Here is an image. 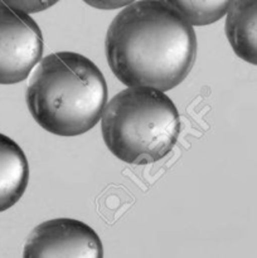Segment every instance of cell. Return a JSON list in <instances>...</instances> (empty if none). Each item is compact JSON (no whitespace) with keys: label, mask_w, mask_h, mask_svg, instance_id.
<instances>
[{"label":"cell","mask_w":257,"mask_h":258,"mask_svg":"<svg viewBox=\"0 0 257 258\" xmlns=\"http://www.w3.org/2000/svg\"><path fill=\"white\" fill-rule=\"evenodd\" d=\"M111 71L125 86L173 90L193 68V25L160 0H139L113 18L105 40Z\"/></svg>","instance_id":"cell-1"},{"label":"cell","mask_w":257,"mask_h":258,"mask_svg":"<svg viewBox=\"0 0 257 258\" xmlns=\"http://www.w3.org/2000/svg\"><path fill=\"white\" fill-rule=\"evenodd\" d=\"M107 85L97 66L75 52H57L39 60L27 88L35 122L63 138L82 135L100 121Z\"/></svg>","instance_id":"cell-2"},{"label":"cell","mask_w":257,"mask_h":258,"mask_svg":"<svg viewBox=\"0 0 257 258\" xmlns=\"http://www.w3.org/2000/svg\"><path fill=\"white\" fill-rule=\"evenodd\" d=\"M108 150L127 164L146 165L165 158L178 141L180 120L173 101L156 88L128 86L101 115Z\"/></svg>","instance_id":"cell-3"},{"label":"cell","mask_w":257,"mask_h":258,"mask_svg":"<svg viewBox=\"0 0 257 258\" xmlns=\"http://www.w3.org/2000/svg\"><path fill=\"white\" fill-rule=\"evenodd\" d=\"M43 54V35L29 14L0 7V85L24 81Z\"/></svg>","instance_id":"cell-4"},{"label":"cell","mask_w":257,"mask_h":258,"mask_svg":"<svg viewBox=\"0 0 257 258\" xmlns=\"http://www.w3.org/2000/svg\"><path fill=\"white\" fill-rule=\"evenodd\" d=\"M23 257L102 258L98 234L83 222L57 218L38 224L24 243Z\"/></svg>","instance_id":"cell-5"},{"label":"cell","mask_w":257,"mask_h":258,"mask_svg":"<svg viewBox=\"0 0 257 258\" xmlns=\"http://www.w3.org/2000/svg\"><path fill=\"white\" fill-rule=\"evenodd\" d=\"M29 179L27 156L9 136L0 134V213L19 202Z\"/></svg>","instance_id":"cell-6"},{"label":"cell","mask_w":257,"mask_h":258,"mask_svg":"<svg viewBox=\"0 0 257 258\" xmlns=\"http://www.w3.org/2000/svg\"><path fill=\"white\" fill-rule=\"evenodd\" d=\"M226 35L237 57L256 64L257 0H233L227 10Z\"/></svg>","instance_id":"cell-7"},{"label":"cell","mask_w":257,"mask_h":258,"mask_svg":"<svg viewBox=\"0 0 257 258\" xmlns=\"http://www.w3.org/2000/svg\"><path fill=\"white\" fill-rule=\"evenodd\" d=\"M193 27L213 24L226 15L233 0H160Z\"/></svg>","instance_id":"cell-8"},{"label":"cell","mask_w":257,"mask_h":258,"mask_svg":"<svg viewBox=\"0 0 257 258\" xmlns=\"http://www.w3.org/2000/svg\"><path fill=\"white\" fill-rule=\"evenodd\" d=\"M58 2L59 0H0V7L32 14V13H39L49 9Z\"/></svg>","instance_id":"cell-9"},{"label":"cell","mask_w":257,"mask_h":258,"mask_svg":"<svg viewBox=\"0 0 257 258\" xmlns=\"http://www.w3.org/2000/svg\"><path fill=\"white\" fill-rule=\"evenodd\" d=\"M83 2L90 5V7L95 8V9L113 10L126 7V5L131 4L136 0H83Z\"/></svg>","instance_id":"cell-10"}]
</instances>
